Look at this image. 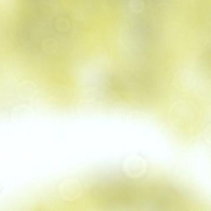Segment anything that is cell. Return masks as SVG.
<instances>
[{"label": "cell", "instance_id": "1", "mask_svg": "<svg viewBox=\"0 0 211 211\" xmlns=\"http://www.w3.org/2000/svg\"><path fill=\"white\" fill-rule=\"evenodd\" d=\"M91 195L99 203L115 210H162L163 184L143 185L121 179H109L92 187Z\"/></svg>", "mask_w": 211, "mask_h": 211}]
</instances>
